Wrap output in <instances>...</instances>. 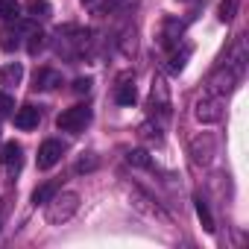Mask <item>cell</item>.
<instances>
[{"label": "cell", "instance_id": "15", "mask_svg": "<svg viewBox=\"0 0 249 249\" xmlns=\"http://www.w3.org/2000/svg\"><path fill=\"white\" fill-rule=\"evenodd\" d=\"M0 18L3 21H18L21 18V3L18 0H0Z\"/></svg>", "mask_w": 249, "mask_h": 249}, {"label": "cell", "instance_id": "13", "mask_svg": "<svg viewBox=\"0 0 249 249\" xmlns=\"http://www.w3.org/2000/svg\"><path fill=\"white\" fill-rule=\"evenodd\" d=\"M194 202H196V217H199L202 229H205V231L211 234V231H214V217H211V208H208V202H205L202 196H196Z\"/></svg>", "mask_w": 249, "mask_h": 249}, {"label": "cell", "instance_id": "18", "mask_svg": "<svg viewBox=\"0 0 249 249\" xmlns=\"http://www.w3.org/2000/svg\"><path fill=\"white\" fill-rule=\"evenodd\" d=\"M27 12H30V18H50L53 15V9H50V3L47 0H30V6H27Z\"/></svg>", "mask_w": 249, "mask_h": 249}, {"label": "cell", "instance_id": "16", "mask_svg": "<svg viewBox=\"0 0 249 249\" xmlns=\"http://www.w3.org/2000/svg\"><path fill=\"white\" fill-rule=\"evenodd\" d=\"M44 47H47V36H44L41 30H30V41H27V50H30V56H38Z\"/></svg>", "mask_w": 249, "mask_h": 249}, {"label": "cell", "instance_id": "10", "mask_svg": "<svg viewBox=\"0 0 249 249\" xmlns=\"http://www.w3.org/2000/svg\"><path fill=\"white\" fill-rule=\"evenodd\" d=\"M185 33V24L182 21H164V33H161V44L164 47H176L179 38Z\"/></svg>", "mask_w": 249, "mask_h": 249}, {"label": "cell", "instance_id": "1", "mask_svg": "<svg viewBox=\"0 0 249 249\" xmlns=\"http://www.w3.org/2000/svg\"><path fill=\"white\" fill-rule=\"evenodd\" d=\"M76 211H79V194L76 191H62V194L56 191L53 199L47 202V223L59 226V223L71 220Z\"/></svg>", "mask_w": 249, "mask_h": 249}, {"label": "cell", "instance_id": "3", "mask_svg": "<svg viewBox=\"0 0 249 249\" xmlns=\"http://www.w3.org/2000/svg\"><path fill=\"white\" fill-rule=\"evenodd\" d=\"M135 73H123L117 79V88H114V103L117 106H135L138 100V91H135Z\"/></svg>", "mask_w": 249, "mask_h": 249}, {"label": "cell", "instance_id": "7", "mask_svg": "<svg viewBox=\"0 0 249 249\" xmlns=\"http://www.w3.org/2000/svg\"><path fill=\"white\" fill-rule=\"evenodd\" d=\"M21 153H24V150H21L18 141H6L3 150H0V161L9 167V173H18V170H21Z\"/></svg>", "mask_w": 249, "mask_h": 249}, {"label": "cell", "instance_id": "8", "mask_svg": "<svg viewBox=\"0 0 249 249\" xmlns=\"http://www.w3.org/2000/svg\"><path fill=\"white\" fill-rule=\"evenodd\" d=\"M21 79H24V65L21 62H9V65L0 68V85L12 88V85H21Z\"/></svg>", "mask_w": 249, "mask_h": 249}, {"label": "cell", "instance_id": "12", "mask_svg": "<svg viewBox=\"0 0 249 249\" xmlns=\"http://www.w3.org/2000/svg\"><path fill=\"white\" fill-rule=\"evenodd\" d=\"M234 79H237V73H234L231 68H226V73L220 71V73L211 79V91H214V94H229V91L234 88Z\"/></svg>", "mask_w": 249, "mask_h": 249}, {"label": "cell", "instance_id": "17", "mask_svg": "<svg viewBox=\"0 0 249 249\" xmlns=\"http://www.w3.org/2000/svg\"><path fill=\"white\" fill-rule=\"evenodd\" d=\"M126 161H129L132 167H144V170H150V167H153V159H150V153H147V150H129Z\"/></svg>", "mask_w": 249, "mask_h": 249}, {"label": "cell", "instance_id": "20", "mask_svg": "<svg viewBox=\"0 0 249 249\" xmlns=\"http://www.w3.org/2000/svg\"><path fill=\"white\" fill-rule=\"evenodd\" d=\"M18 44H21V38H18V30H3V33H0V47H3L6 53L18 50Z\"/></svg>", "mask_w": 249, "mask_h": 249}, {"label": "cell", "instance_id": "2", "mask_svg": "<svg viewBox=\"0 0 249 249\" xmlns=\"http://www.w3.org/2000/svg\"><path fill=\"white\" fill-rule=\"evenodd\" d=\"M88 123H91V108L88 106H71L56 117V126L62 132H82Z\"/></svg>", "mask_w": 249, "mask_h": 249}, {"label": "cell", "instance_id": "21", "mask_svg": "<svg viewBox=\"0 0 249 249\" xmlns=\"http://www.w3.org/2000/svg\"><path fill=\"white\" fill-rule=\"evenodd\" d=\"M234 15H237V0H223L220 3V21L229 24V21H234Z\"/></svg>", "mask_w": 249, "mask_h": 249}, {"label": "cell", "instance_id": "6", "mask_svg": "<svg viewBox=\"0 0 249 249\" xmlns=\"http://www.w3.org/2000/svg\"><path fill=\"white\" fill-rule=\"evenodd\" d=\"M38 120H41V111H38L36 106H21V108L15 111V126H18L21 132L36 129V126H38Z\"/></svg>", "mask_w": 249, "mask_h": 249}, {"label": "cell", "instance_id": "19", "mask_svg": "<svg viewBox=\"0 0 249 249\" xmlns=\"http://www.w3.org/2000/svg\"><path fill=\"white\" fill-rule=\"evenodd\" d=\"M188 56H191V47H182V50H173V53H170V65H167V68H170L173 73H179V71L185 68V62H188Z\"/></svg>", "mask_w": 249, "mask_h": 249}, {"label": "cell", "instance_id": "5", "mask_svg": "<svg viewBox=\"0 0 249 249\" xmlns=\"http://www.w3.org/2000/svg\"><path fill=\"white\" fill-rule=\"evenodd\" d=\"M62 144L59 141H44L41 144V150H38V170H50L53 164H59L62 161Z\"/></svg>", "mask_w": 249, "mask_h": 249}, {"label": "cell", "instance_id": "22", "mask_svg": "<svg viewBox=\"0 0 249 249\" xmlns=\"http://www.w3.org/2000/svg\"><path fill=\"white\" fill-rule=\"evenodd\" d=\"M91 170H97V159L94 156H82L76 161V173H91Z\"/></svg>", "mask_w": 249, "mask_h": 249}, {"label": "cell", "instance_id": "26", "mask_svg": "<svg viewBox=\"0 0 249 249\" xmlns=\"http://www.w3.org/2000/svg\"><path fill=\"white\" fill-rule=\"evenodd\" d=\"M179 3H185V0H179Z\"/></svg>", "mask_w": 249, "mask_h": 249}, {"label": "cell", "instance_id": "14", "mask_svg": "<svg viewBox=\"0 0 249 249\" xmlns=\"http://www.w3.org/2000/svg\"><path fill=\"white\" fill-rule=\"evenodd\" d=\"M56 191H59V188H56L53 182H44V185H38V188L33 191V202H36V205H47Z\"/></svg>", "mask_w": 249, "mask_h": 249}, {"label": "cell", "instance_id": "11", "mask_svg": "<svg viewBox=\"0 0 249 249\" xmlns=\"http://www.w3.org/2000/svg\"><path fill=\"white\" fill-rule=\"evenodd\" d=\"M33 82H36L33 88L50 91V88H59V85H62V76H59L56 71H50V68H41V71H36V79H33Z\"/></svg>", "mask_w": 249, "mask_h": 249}, {"label": "cell", "instance_id": "9", "mask_svg": "<svg viewBox=\"0 0 249 249\" xmlns=\"http://www.w3.org/2000/svg\"><path fill=\"white\" fill-rule=\"evenodd\" d=\"M153 106H159L161 111L170 108V91H167V82L161 76H153Z\"/></svg>", "mask_w": 249, "mask_h": 249}, {"label": "cell", "instance_id": "4", "mask_svg": "<svg viewBox=\"0 0 249 249\" xmlns=\"http://www.w3.org/2000/svg\"><path fill=\"white\" fill-rule=\"evenodd\" d=\"M194 114H196V120H199V123H217V120L223 117L220 100H217V97L199 100V103H196V108H194Z\"/></svg>", "mask_w": 249, "mask_h": 249}, {"label": "cell", "instance_id": "24", "mask_svg": "<svg viewBox=\"0 0 249 249\" xmlns=\"http://www.w3.org/2000/svg\"><path fill=\"white\" fill-rule=\"evenodd\" d=\"M91 85H94L91 76H76V79H73V91H76V94H88Z\"/></svg>", "mask_w": 249, "mask_h": 249}, {"label": "cell", "instance_id": "23", "mask_svg": "<svg viewBox=\"0 0 249 249\" xmlns=\"http://www.w3.org/2000/svg\"><path fill=\"white\" fill-rule=\"evenodd\" d=\"M12 108H15V100H12L9 94H0V120L9 117V114H12Z\"/></svg>", "mask_w": 249, "mask_h": 249}, {"label": "cell", "instance_id": "25", "mask_svg": "<svg viewBox=\"0 0 249 249\" xmlns=\"http://www.w3.org/2000/svg\"><path fill=\"white\" fill-rule=\"evenodd\" d=\"M82 3H85V6H88V3H94V0H82Z\"/></svg>", "mask_w": 249, "mask_h": 249}]
</instances>
